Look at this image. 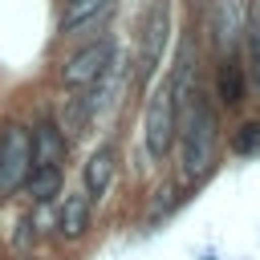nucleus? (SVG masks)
Segmentation results:
<instances>
[{
	"label": "nucleus",
	"instance_id": "4468645a",
	"mask_svg": "<svg viewBox=\"0 0 260 260\" xmlns=\"http://www.w3.org/2000/svg\"><path fill=\"white\" fill-rule=\"evenodd\" d=\"M65 4H73V0H65Z\"/></svg>",
	"mask_w": 260,
	"mask_h": 260
},
{
	"label": "nucleus",
	"instance_id": "39448f33",
	"mask_svg": "<svg viewBox=\"0 0 260 260\" xmlns=\"http://www.w3.org/2000/svg\"><path fill=\"white\" fill-rule=\"evenodd\" d=\"M167 37H171V8H167V0H154L150 20H146V37H142V49H138V73L142 77H154L162 49H167Z\"/></svg>",
	"mask_w": 260,
	"mask_h": 260
},
{
	"label": "nucleus",
	"instance_id": "6e6552de",
	"mask_svg": "<svg viewBox=\"0 0 260 260\" xmlns=\"http://www.w3.org/2000/svg\"><path fill=\"white\" fill-rule=\"evenodd\" d=\"M114 146H98L93 154H89V162H85V195L89 199H102L106 195V187L114 183Z\"/></svg>",
	"mask_w": 260,
	"mask_h": 260
},
{
	"label": "nucleus",
	"instance_id": "7ed1b4c3",
	"mask_svg": "<svg viewBox=\"0 0 260 260\" xmlns=\"http://www.w3.org/2000/svg\"><path fill=\"white\" fill-rule=\"evenodd\" d=\"M32 179V142L28 130L8 122L0 130V195H16Z\"/></svg>",
	"mask_w": 260,
	"mask_h": 260
},
{
	"label": "nucleus",
	"instance_id": "f257e3e1",
	"mask_svg": "<svg viewBox=\"0 0 260 260\" xmlns=\"http://www.w3.org/2000/svg\"><path fill=\"white\" fill-rule=\"evenodd\" d=\"M175 126H179V167H183V179L199 183L203 175H211L215 146H219V118H215L211 98L199 85H191L179 98Z\"/></svg>",
	"mask_w": 260,
	"mask_h": 260
},
{
	"label": "nucleus",
	"instance_id": "1a4fd4ad",
	"mask_svg": "<svg viewBox=\"0 0 260 260\" xmlns=\"http://www.w3.org/2000/svg\"><path fill=\"white\" fill-rule=\"evenodd\" d=\"M244 61H248V77L260 89V0H248V16H244Z\"/></svg>",
	"mask_w": 260,
	"mask_h": 260
},
{
	"label": "nucleus",
	"instance_id": "f8f14e48",
	"mask_svg": "<svg viewBox=\"0 0 260 260\" xmlns=\"http://www.w3.org/2000/svg\"><path fill=\"white\" fill-rule=\"evenodd\" d=\"M57 191H61V167H37L32 179H28V195L37 203H49Z\"/></svg>",
	"mask_w": 260,
	"mask_h": 260
},
{
	"label": "nucleus",
	"instance_id": "9d476101",
	"mask_svg": "<svg viewBox=\"0 0 260 260\" xmlns=\"http://www.w3.org/2000/svg\"><path fill=\"white\" fill-rule=\"evenodd\" d=\"M89 195L85 191H73L69 199H65V207H61V219H57V228H61V236L65 240H77L81 232H85V223H89Z\"/></svg>",
	"mask_w": 260,
	"mask_h": 260
},
{
	"label": "nucleus",
	"instance_id": "ddd939ff",
	"mask_svg": "<svg viewBox=\"0 0 260 260\" xmlns=\"http://www.w3.org/2000/svg\"><path fill=\"white\" fill-rule=\"evenodd\" d=\"M232 150H236V154L260 150V122H244V126L236 130V138H232Z\"/></svg>",
	"mask_w": 260,
	"mask_h": 260
},
{
	"label": "nucleus",
	"instance_id": "423d86ee",
	"mask_svg": "<svg viewBox=\"0 0 260 260\" xmlns=\"http://www.w3.org/2000/svg\"><path fill=\"white\" fill-rule=\"evenodd\" d=\"M28 142H32V171L37 167H61L65 162V134H61L57 122L41 118L28 130Z\"/></svg>",
	"mask_w": 260,
	"mask_h": 260
},
{
	"label": "nucleus",
	"instance_id": "9b49d317",
	"mask_svg": "<svg viewBox=\"0 0 260 260\" xmlns=\"http://www.w3.org/2000/svg\"><path fill=\"white\" fill-rule=\"evenodd\" d=\"M215 85H219V102H223V106H240V98H244V85H248V73H244V65H240L236 57H228V61L219 65V77H215Z\"/></svg>",
	"mask_w": 260,
	"mask_h": 260
},
{
	"label": "nucleus",
	"instance_id": "0eeeda50",
	"mask_svg": "<svg viewBox=\"0 0 260 260\" xmlns=\"http://www.w3.org/2000/svg\"><path fill=\"white\" fill-rule=\"evenodd\" d=\"M110 8H114V0H73L61 12V32L65 37H81L85 28H98Z\"/></svg>",
	"mask_w": 260,
	"mask_h": 260
},
{
	"label": "nucleus",
	"instance_id": "20e7f679",
	"mask_svg": "<svg viewBox=\"0 0 260 260\" xmlns=\"http://www.w3.org/2000/svg\"><path fill=\"white\" fill-rule=\"evenodd\" d=\"M114 65V41L110 37H98V41H89V45H81L77 53H69L65 57V65H61V85L65 89H93L98 81H102V73Z\"/></svg>",
	"mask_w": 260,
	"mask_h": 260
},
{
	"label": "nucleus",
	"instance_id": "f03ea898",
	"mask_svg": "<svg viewBox=\"0 0 260 260\" xmlns=\"http://www.w3.org/2000/svg\"><path fill=\"white\" fill-rule=\"evenodd\" d=\"M171 142H175V85L162 81L150 93L146 114H142V146H146V158L150 162H162L171 154Z\"/></svg>",
	"mask_w": 260,
	"mask_h": 260
}]
</instances>
